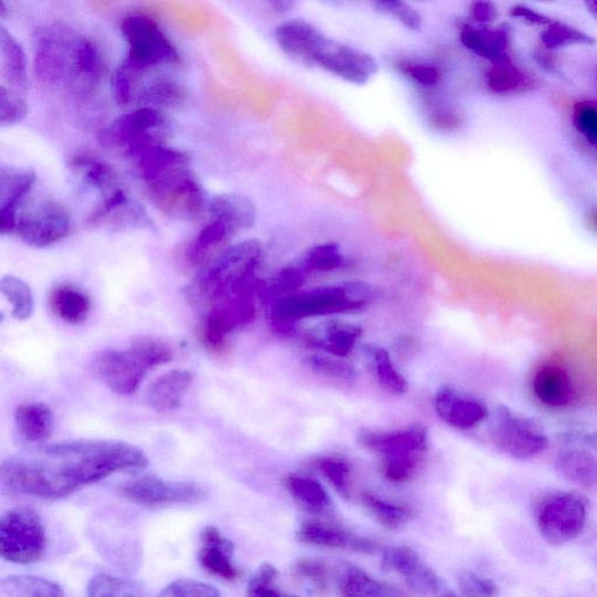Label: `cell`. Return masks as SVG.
<instances>
[{
  "label": "cell",
  "instance_id": "obj_19",
  "mask_svg": "<svg viewBox=\"0 0 597 597\" xmlns=\"http://www.w3.org/2000/svg\"><path fill=\"white\" fill-rule=\"evenodd\" d=\"M433 408L444 423L459 431H471L489 417L482 400L451 387L437 391Z\"/></svg>",
  "mask_w": 597,
  "mask_h": 597
},
{
  "label": "cell",
  "instance_id": "obj_10",
  "mask_svg": "<svg viewBox=\"0 0 597 597\" xmlns=\"http://www.w3.org/2000/svg\"><path fill=\"white\" fill-rule=\"evenodd\" d=\"M489 438L499 451L525 461L544 453L548 438L541 426L530 418L500 407L489 426Z\"/></svg>",
  "mask_w": 597,
  "mask_h": 597
},
{
  "label": "cell",
  "instance_id": "obj_14",
  "mask_svg": "<svg viewBox=\"0 0 597 597\" xmlns=\"http://www.w3.org/2000/svg\"><path fill=\"white\" fill-rule=\"evenodd\" d=\"M122 492L127 500L144 506L200 503L209 496V490L199 483L165 481L155 475L126 482Z\"/></svg>",
  "mask_w": 597,
  "mask_h": 597
},
{
  "label": "cell",
  "instance_id": "obj_32",
  "mask_svg": "<svg viewBox=\"0 0 597 597\" xmlns=\"http://www.w3.org/2000/svg\"><path fill=\"white\" fill-rule=\"evenodd\" d=\"M368 367L379 383V386L395 396H401L409 391V381L397 369L390 353L380 346L367 344L362 347Z\"/></svg>",
  "mask_w": 597,
  "mask_h": 597
},
{
  "label": "cell",
  "instance_id": "obj_45",
  "mask_svg": "<svg viewBox=\"0 0 597 597\" xmlns=\"http://www.w3.org/2000/svg\"><path fill=\"white\" fill-rule=\"evenodd\" d=\"M374 7L378 13L395 18L409 30L421 29V14L408 3L399 2V0H383V2H376Z\"/></svg>",
  "mask_w": 597,
  "mask_h": 597
},
{
  "label": "cell",
  "instance_id": "obj_7",
  "mask_svg": "<svg viewBox=\"0 0 597 597\" xmlns=\"http://www.w3.org/2000/svg\"><path fill=\"white\" fill-rule=\"evenodd\" d=\"M121 32L127 46L125 61L130 65L143 71L179 65L178 50L151 17L129 14L122 20Z\"/></svg>",
  "mask_w": 597,
  "mask_h": 597
},
{
  "label": "cell",
  "instance_id": "obj_27",
  "mask_svg": "<svg viewBox=\"0 0 597 597\" xmlns=\"http://www.w3.org/2000/svg\"><path fill=\"white\" fill-rule=\"evenodd\" d=\"M69 166L84 186H87L101 197V202L113 197L123 187L115 170L100 158L87 154H77L70 158Z\"/></svg>",
  "mask_w": 597,
  "mask_h": 597
},
{
  "label": "cell",
  "instance_id": "obj_16",
  "mask_svg": "<svg viewBox=\"0 0 597 597\" xmlns=\"http://www.w3.org/2000/svg\"><path fill=\"white\" fill-rule=\"evenodd\" d=\"M557 472L586 489L597 486V434H573L556 457Z\"/></svg>",
  "mask_w": 597,
  "mask_h": 597
},
{
  "label": "cell",
  "instance_id": "obj_42",
  "mask_svg": "<svg viewBox=\"0 0 597 597\" xmlns=\"http://www.w3.org/2000/svg\"><path fill=\"white\" fill-rule=\"evenodd\" d=\"M90 597H145L142 587L108 574H98L88 585Z\"/></svg>",
  "mask_w": 597,
  "mask_h": 597
},
{
  "label": "cell",
  "instance_id": "obj_29",
  "mask_svg": "<svg viewBox=\"0 0 597 597\" xmlns=\"http://www.w3.org/2000/svg\"><path fill=\"white\" fill-rule=\"evenodd\" d=\"M193 375L188 370L169 371L157 378L147 390V400L159 413H169L181 407Z\"/></svg>",
  "mask_w": 597,
  "mask_h": 597
},
{
  "label": "cell",
  "instance_id": "obj_6",
  "mask_svg": "<svg viewBox=\"0 0 597 597\" xmlns=\"http://www.w3.org/2000/svg\"><path fill=\"white\" fill-rule=\"evenodd\" d=\"M148 200L169 219L195 221L208 201L206 191L189 165L177 167L145 184Z\"/></svg>",
  "mask_w": 597,
  "mask_h": 597
},
{
  "label": "cell",
  "instance_id": "obj_28",
  "mask_svg": "<svg viewBox=\"0 0 597 597\" xmlns=\"http://www.w3.org/2000/svg\"><path fill=\"white\" fill-rule=\"evenodd\" d=\"M237 232L238 230L229 223L219 219H210V222L199 231L196 239L188 245L186 260L193 266L207 265L223 251L222 248Z\"/></svg>",
  "mask_w": 597,
  "mask_h": 597
},
{
  "label": "cell",
  "instance_id": "obj_2",
  "mask_svg": "<svg viewBox=\"0 0 597 597\" xmlns=\"http://www.w3.org/2000/svg\"><path fill=\"white\" fill-rule=\"evenodd\" d=\"M371 298L370 286L360 282L320 286L276 297L270 320L276 331L289 332L303 320L364 311Z\"/></svg>",
  "mask_w": 597,
  "mask_h": 597
},
{
  "label": "cell",
  "instance_id": "obj_11",
  "mask_svg": "<svg viewBox=\"0 0 597 597\" xmlns=\"http://www.w3.org/2000/svg\"><path fill=\"white\" fill-rule=\"evenodd\" d=\"M70 230L65 206L53 198H40L19 211L15 233L25 244L42 249L65 239Z\"/></svg>",
  "mask_w": 597,
  "mask_h": 597
},
{
  "label": "cell",
  "instance_id": "obj_21",
  "mask_svg": "<svg viewBox=\"0 0 597 597\" xmlns=\"http://www.w3.org/2000/svg\"><path fill=\"white\" fill-rule=\"evenodd\" d=\"M274 39L285 54L306 65H315L328 40L322 31L302 19L287 20L276 27Z\"/></svg>",
  "mask_w": 597,
  "mask_h": 597
},
{
  "label": "cell",
  "instance_id": "obj_54",
  "mask_svg": "<svg viewBox=\"0 0 597 597\" xmlns=\"http://www.w3.org/2000/svg\"><path fill=\"white\" fill-rule=\"evenodd\" d=\"M544 40L548 46H559L579 41L580 34L568 28H554L545 33Z\"/></svg>",
  "mask_w": 597,
  "mask_h": 597
},
{
  "label": "cell",
  "instance_id": "obj_17",
  "mask_svg": "<svg viewBox=\"0 0 597 597\" xmlns=\"http://www.w3.org/2000/svg\"><path fill=\"white\" fill-rule=\"evenodd\" d=\"M315 65L354 84L368 83L378 72L376 60L368 53L328 39Z\"/></svg>",
  "mask_w": 597,
  "mask_h": 597
},
{
  "label": "cell",
  "instance_id": "obj_38",
  "mask_svg": "<svg viewBox=\"0 0 597 597\" xmlns=\"http://www.w3.org/2000/svg\"><path fill=\"white\" fill-rule=\"evenodd\" d=\"M304 366L315 376L328 380L343 384H354L357 380L356 368L346 358L312 354L304 358Z\"/></svg>",
  "mask_w": 597,
  "mask_h": 597
},
{
  "label": "cell",
  "instance_id": "obj_3",
  "mask_svg": "<svg viewBox=\"0 0 597 597\" xmlns=\"http://www.w3.org/2000/svg\"><path fill=\"white\" fill-rule=\"evenodd\" d=\"M259 241L247 240L224 249L199 274L190 296L209 310L253 289V275L262 259Z\"/></svg>",
  "mask_w": 597,
  "mask_h": 597
},
{
  "label": "cell",
  "instance_id": "obj_58",
  "mask_svg": "<svg viewBox=\"0 0 597 597\" xmlns=\"http://www.w3.org/2000/svg\"><path fill=\"white\" fill-rule=\"evenodd\" d=\"M594 6H595L594 12H595L596 15H597V3H594Z\"/></svg>",
  "mask_w": 597,
  "mask_h": 597
},
{
  "label": "cell",
  "instance_id": "obj_43",
  "mask_svg": "<svg viewBox=\"0 0 597 597\" xmlns=\"http://www.w3.org/2000/svg\"><path fill=\"white\" fill-rule=\"evenodd\" d=\"M346 259L339 247L333 243L312 248L305 255L303 269L306 272H332L344 268Z\"/></svg>",
  "mask_w": 597,
  "mask_h": 597
},
{
  "label": "cell",
  "instance_id": "obj_46",
  "mask_svg": "<svg viewBox=\"0 0 597 597\" xmlns=\"http://www.w3.org/2000/svg\"><path fill=\"white\" fill-rule=\"evenodd\" d=\"M28 114L27 100L0 85V124L3 127L13 126L24 121Z\"/></svg>",
  "mask_w": 597,
  "mask_h": 597
},
{
  "label": "cell",
  "instance_id": "obj_49",
  "mask_svg": "<svg viewBox=\"0 0 597 597\" xmlns=\"http://www.w3.org/2000/svg\"><path fill=\"white\" fill-rule=\"evenodd\" d=\"M430 103L428 118L434 129L441 132L458 129L462 119L460 112L451 102L434 100Z\"/></svg>",
  "mask_w": 597,
  "mask_h": 597
},
{
  "label": "cell",
  "instance_id": "obj_24",
  "mask_svg": "<svg viewBox=\"0 0 597 597\" xmlns=\"http://www.w3.org/2000/svg\"><path fill=\"white\" fill-rule=\"evenodd\" d=\"M296 538L307 545L349 549L357 553L371 554L378 549L371 540L353 535V533L323 522H306L296 532Z\"/></svg>",
  "mask_w": 597,
  "mask_h": 597
},
{
  "label": "cell",
  "instance_id": "obj_15",
  "mask_svg": "<svg viewBox=\"0 0 597 597\" xmlns=\"http://www.w3.org/2000/svg\"><path fill=\"white\" fill-rule=\"evenodd\" d=\"M123 62L133 73V104L139 108L176 109L185 103L187 92L175 77L157 73V70L143 71L125 60Z\"/></svg>",
  "mask_w": 597,
  "mask_h": 597
},
{
  "label": "cell",
  "instance_id": "obj_26",
  "mask_svg": "<svg viewBox=\"0 0 597 597\" xmlns=\"http://www.w3.org/2000/svg\"><path fill=\"white\" fill-rule=\"evenodd\" d=\"M0 74L2 85L9 92L23 96L28 93V61L27 55L15 38L4 28H0Z\"/></svg>",
  "mask_w": 597,
  "mask_h": 597
},
{
  "label": "cell",
  "instance_id": "obj_13",
  "mask_svg": "<svg viewBox=\"0 0 597 597\" xmlns=\"http://www.w3.org/2000/svg\"><path fill=\"white\" fill-rule=\"evenodd\" d=\"M77 38L78 34L63 25H53L40 34L35 45L34 70L41 81L71 85Z\"/></svg>",
  "mask_w": 597,
  "mask_h": 597
},
{
  "label": "cell",
  "instance_id": "obj_35",
  "mask_svg": "<svg viewBox=\"0 0 597 597\" xmlns=\"http://www.w3.org/2000/svg\"><path fill=\"white\" fill-rule=\"evenodd\" d=\"M462 44L475 54L494 62H505L507 40L502 31L467 29L461 34Z\"/></svg>",
  "mask_w": 597,
  "mask_h": 597
},
{
  "label": "cell",
  "instance_id": "obj_39",
  "mask_svg": "<svg viewBox=\"0 0 597 597\" xmlns=\"http://www.w3.org/2000/svg\"><path fill=\"white\" fill-rule=\"evenodd\" d=\"M338 588L341 597H390L386 587L353 565H346L341 572Z\"/></svg>",
  "mask_w": 597,
  "mask_h": 597
},
{
  "label": "cell",
  "instance_id": "obj_51",
  "mask_svg": "<svg viewBox=\"0 0 597 597\" xmlns=\"http://www.w3.org/2000/svg\"><path fill=\"white\" fill-rule=\"evenodd\" d=\"M157 597H221L217 588L196 580H178L168 585Z\"/></svg>",
  "mask_w": 597,
  "mask_h": 597
},
{
  "label": "cell",
  "instance_id": "obj_8",
  "mask_svg": "<svg viewBox=\"0 0 597 597\" xmlns=\"http://www.w3.org/2000/svg\"><path fill=\"white\" fill-rule=\"evenodd\" d=\"M46 544L45 527L35 510L15 507L0 520V554L7 562L34 564L44 556Z\"/></svg>",
  "mask_w": 597,
  "mask_h": 597
},
{
  "label": "cell",
  "instance_id": "obj_50",
  "mask_svg": "<svg viewBox=\"0 0 597 597\" xmlns=\"http://www.w3.org/2000/svg\"><path fill=\"white\" fill-rule=\"evenodd\" d=\"M458 585L461 593L467 597H494L499 594V586L488 578L472 572L459 575Z\"/></svg>",
  "mask_w": 597,
  "mask_h": 597
},
{
  "label": "cell",
  "instance_id": "obj_53",
  "mask_svg": "<svg viewBox=\"0 0 597 597\" xmlns=\"http://www.w3.org/2000/svg\"><path fill=\"white\" fill-rule=\"evenodd\" d=\"M404 73L407 74L413 82L422 85L426 88L436 87L440 81L439 70L431 63L416 62L407 63L402 66Z\"/></svg>",
  "mask_w": 597,
  "mask_h": 597
},
{
  "label": "cell",
  "instance_id": "obj_55",
  "mask_svg": "<svg viewBox=\"0 0 597 597\" xmlns=\"http://www.w3.org/2000/svg\"><path fill=\"white\" fill-rule=\"evenodd\" d=\"M472 14L480 23H486V21L493 20L496 11L490 3H475L472 8Z\"/></svg>",
  "mask_w": 597,
  "mask_h": 597
},
{
  "label": "cell",
  "instance_id": "obj_5",
  "mask_svg": "<svg viewBox=\"0 0 597 597\" xmlns=\"http://www.w3.org/2000/svg\"><path fill=\"white\" fill-rule=\"evenodd\" d=\"M172 358V349L163 341L142 337L126 348L98 353L94 358V370L111 390L130 396L139 389L148 371Z\"/></svg>",
  "mask_w": 597,
  "mask_h": 597
},
{
  "label": "cell",
  "instance_id": "obj_44",
  "mask_svg": "<svg viewBox=\"0 0 597 597\" xmlns=\"http://www.w3.org/2000/svg\"><path fill=\"white\" fill-rule=\"evenodd\" d=\"M280 574L271 564H263L250 579L247 597H296L283 593L279 587Z\"/></svg>",
  "mask_w": 597,
  "mask_h": 597
},
{
  "label": "cell",
  "instance_id": "obj_57",
  "mask_svg": "<svg viewBox=\"0 0 597 597\" xmlns=\"http://www.w3.org/2000/svg\"><path fill=\"white\" fill-rule=\"evenodd\" d=\"M443 597H460V596H458V595H455L453 593H447V594L443 595Z\"/></svg>",
  "mask_w": 597,
  "mask_h": 597
},
{
  "label": "cell",
  "instance_id": "obj_52",
  "mask_svg": "<svg viewBox=\"0 0 597 597\" xmlns=\"http://www.w3.org/2000/svg\"><path fill=\"white\" fill-rule=\"evenodd\" d=\"M574 123L579 133L591 144L597 146V104L582 103L574 113Z\"/></svg>",
  "mask_w": 597,
  "mask_h": 597
},
{
  "label": "cell",
  "instance_id": "obj_9",
  "mask_svg": "<svg viewBox=\"0 0 597 597\" xmlns=\"http://www.w3.org/2000/svg\"><path fill=\"white\" fill-rule=\"evenodd\" d=\"M587 521V503L578 494L559 492L545 496L536 509V524L551 545L562 546L577 540Z\"/></svg>",
  "mask_w": 597,
  "mask_h": 597
},
{
  "label": "cell",
  "instance_id": "obj_34",
  "mask_svg": "<svg viewBox=\"0 0 597 597\" xmlns=\"http://www.w3.org/2000/svg\"><path fill=\"white\" fill-rule=\"evenodd\" d=\"M207 208L210 219L222 220L238 231L253 227L258 218V211L251 200L237 195L212 198Z\"/></svg>",
  "mask_w": 597,
  "mask_h": 597
},
{
  "label": "cell",
  "instance_id": "obj_37",
  "mask_svg": "<svg viewBox=\"0 0 597 597\" xmlns=\"http://www.w3.org/2000/svg\"><path fill=\"white\" fill-rule=\"evenodd\" d=\"M2 597H66L62 588L48 579L20 575L0 582Z\"/></svg>",
  "mask_w": 597,
  "mask_h": 597
},
{
  "label": "cell",
  "instance_id": "obj_20",
  "mask_svg": "<svg viewBox=\"0 0 597 597\" xmlns=\"http://www.w3.org/2000/svg\"><path fill=\"white\" fill-rule=\"evenodd\" d=\"M35 175L29 168L2 166L0 168V232L3 237L15 232L20 207L30 196Z\"/></svg>",
  "mask_w": 597,
  "mask_h": 597
},
{
  "label": "cell",
  "instance_id": "obj_48",
  "mask_svg": "<svg viewBox=\"0 0 597 597\" xmlns=\"http://www.w3.org/2000/svg\"><path fill=\"white\" fill-rule=\"evenodd\" d=\"M293 570L296 578L311 584L317 593L324 594L327 589L329 569L323 561L305 558L298 561Z\"/></svg>",
  "mask_w": 597,
  "mask_h": 597
},
{
  "label": "cell",
  "instance_id": "obj_56",
  "mask_svg": "<svg viewBox=\"0 0 597 597\" xmlns=\"http://www.w3.org/2000/svg\"><path fill=\"white\" fill-rule=\"evenodd\" d=\"M271 6L274 11L285 12L293 7V3L284 2V0H282V2H272Z\"/></svg>",
  "mask_w": 597,
  "mask_h": 597
},
{
  "label": "cell",
  "instance_id": "obj_25",
  "mask_svg": "<svg viewBox=\"0 0 597 597\" xmlns=\"http://www.w3.org/2000/svg\"><path fill=\"white\" fill-rule=\"evenodd\" d=\"M200 540L199 562L205 570L229 583L239 580L241 570L232 563L233 544L221 531L209 525L201 531Z\"/></svg>",
  "mask_w": 597,
  "mask_h": 597
},
{
  "label": "cell",
  "instance_id": "obj_30",
  "mask_svg": "<svg viewBox=\"0 0 597 597\" xmlns=\"http://www.w3.org/2000/svg\"><path fill=\"white\" fill-rule=\"evenodd\" d=\"M52 313L61 322L78 325L85 322L92 311V301L87 293L72 284L55 286L49 298Z\"/></svg>",
  "mask_w": 597,
  "mask_h": 597
},
{
  "label": "cell",
  "instance_id": "obj_31",
  "mask_svg": "<svg viewBox=\"0 0 597 597\" xmlns=\"http://www.w3.org/2000/svg\"><path fill=\"white\" fill-rule=\"evenodd\" d=\"M15 423L20 436L35 444H44L54 430L53 412L49 405L42 402L20 405L15 411Z\"/></svg>",
  "mask_w": 597,
  "mask_h": 597
},
{
  "label": "cell",
  "instance_id": "obj_4",
  "mask_svg": "<svg viewBox=\"0 0 597 597\" xmlns=\"http://www.w3.org/2000/svg\"><path fill=\"white\" fill-rule=\"evenodd\" d=\"M357 442L379 459L380 473L389 482L405 484L412 481L429 453L430 436L422 425H410L394 430H364Z\"/></svg>",
  "mask_w": 597,
  "mask_h": 597
},
{
  "label": "cell",
  "instance_id": "obj_41",
  "mask_svg": "<svg viewBox=\"0 0 597 597\" xmlns=\"http://www.w3.org/2000/svg\"><path fill=\"white\" fill-rule=\"evenodd\" d=\"M316 467L324 478L333 485L339 496L349 499L353 490L352 464L344 458L323 457L316 461Z\"/></svg>",
  "mask_w": 597,
  "mask_h": 597
},
{
  "label": "cell",
  "instance_id": "obj_12",
  "mask_svg": "<svg viewBox=\"0 0 597 597\" xmlns=\"http://www.w3.org/2000/svg\"><path fill=\"white\" fill-rule=\"evenodd\" d=\"M165 124L163 114L153 108H138L122 115L98 137L101 145L133 158L142 149L160 143L155 136Z\"/></svg>",
  "mask_w": 597,
  "mask_h": 597
},
{
  "label": "cell",
  "instance_id": "obj_1",
  "mask_svg": "<svg viewBox=\"0 0 597 597\" xmlns=\"http://www.w3.org/2000/svg\"><path fill=\"white\" fill-rule=\"evenodd\" d=\"M147 465V457L134 444L76 440L38 444L18 452L3 462L0 480L11 493L60 500L113 474Z\"/></svg>",
  "mask_w": 597,
  "mask_h": 597
},
{
  "label": "cell",
  "instance_id": "obj_33",
  "mask_svg": "<svg viewBox=\"0 0 597 597\" xmlns=\"http://www.w3.org/2000/svg\"><path fill=\"white\" fill-rule=\"evenodd\" d=\"M293 500L312 515H324L332 507V499L322 483L306 476L292 474L284 481Z\"/></svg>",
  "mask_w": 597,
  "mask_h": 597
},
{
  "label": "cell",
  "instance_id": "obj_36",
  "mask_svg": "<svg viewBox=\"0 0 597 597\" xmlns=\"http://www.w3.org/2000/svg\"><path fill=\"white\" fill-rule=\"evenodd\" d=\"M360 501L379 524L390 530L401 527L415 516L410 505L387 501L369 492L362 493Z\"/></svg>",
  "mask_w": 597,
  "mask_h": 597
},
{
  "label": "cell",
  "instance_id": "obj_47",
  "mask_svg": "<svg viewBox=\"0 0 597 597\" xmlns=\"http://www.w3.org/2000/svg\"><path fill=\"white\" fill-rule=\"evenodd\" d=\"M486 77L489 87L496 93L514 92L526 81L519 70L505 62L495 63Z\"/></svg>",
  "mask_w": 597,
  "mask_h": 597
},
{
  "label": "cell",
  "instance_id": "obj_22",
  "mask_svg": "<svg viewBox=\"0 0 597 597\" xmlns=\"http://www.w3.org/2000/svg\"><path fill=\"white\" fill-rule=\"evenodd\" d=\"M532 392L544 407L562 410L577 399V388L567 368L558 364L542 366L532 378Z\"/></svg>",
  "mask_w": 597,
  "mask_h": 597
},
{
  "label": "cell",
  "instance_id": "obj_18",
  "mask_svg": "<svg viewBox=\"0 0 597 597\" xmlns=\"http://www.w3.org/2000/svg\"><path fill=\"white\" fill-rule=\"evenodd\" d=\"M381 567L400 575L419 594L436 595L441 588L437 573L409 546H391L384 551Z\"/></svg>",
  "mask_w": 597,
  "mask_h": 597
},
{
  "label": "cell",
  "instance_id": "obj_23",
  "mask_svg": "<svg viewBox=\"0 0 597 597\" xmlns=\"http://www.w3.org/2000/svg\"><path fill=\"white\" fill-rule=\"evenodd\" d=\"M362 335L364 329L359 325L341 320H326L306 333L305 343L323 354L347 358L355 350Z\"/></svg>",
  "mask_w": 597,
  "mask_h": 597
},
{
  "label": "cell",
  "instance_id": "obj_40",
  "mask_svg": "<svg viewBox=\"0 0 597 597\" xmlns=\"http://www.w3.org/2000/svg\"><path fill=\"white\" fill-rule=\"evenodd\" d=\"M0 291L12 305V316L25 322L34 311V297L31 287L14 275H7L0 282Z\"/></svg>",
  "mask_w": 597,
  "mask_h": 597
}]
</instances>
